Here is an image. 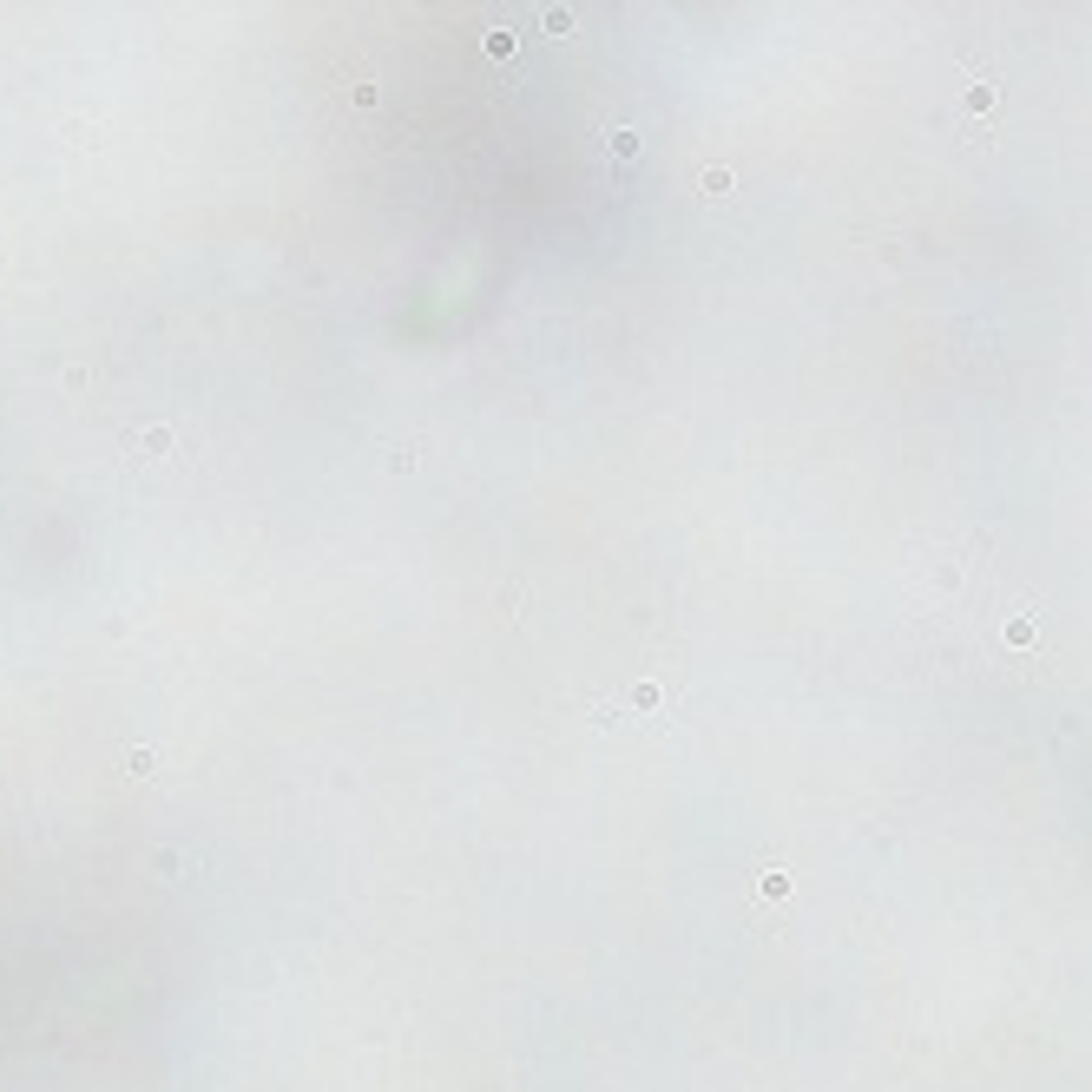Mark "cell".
<instances>
[{"label": "cell", "mask_w": 1092, "mask_h": 1092, "mask_svg": "<svg viewBox=\"0 0 1092 1092\" xmlns=\"http://www.w3.org/2000/svg\"><path fill=\"white\" fill-rule=\"evenodd\" d=\"M731 184H737L731 165H704V172H698V191L704 198H731Z\"/></svg>", "instance_id": "1"}, {"label": "cell", "mask_w": 1092, "mask_h": 1092, "mask_svg": "<svg viewBox=\"0 0 1092 1092\" xmlns=\"http://www.w3.org/2000/svg\"><path fill=\"white\" fill-rule=\"evenodd\" d=\"M1007 645H1039V619L1014 612V619H1007Z\"/></svg>", "instance_id": "2"}, {"label": "cell", "mask_w": 1092, "mask_h": 1092, "mask_svg": "<svg viewBox=\"0 0 1092 1092\" xmlns=\"http://www.w3.org/2000/svg\"><path fill=\"white\" fill-rule=\"evenodd\" d=\"M606 152H612V158H638V132H632V125H612V132H606Z\"/></svg>", "instance_id": "3"}, {"label": "cell", "mask_w": 1092, "mask_h": 1092, "mask_svg": "<svg viewBox=\"0 0 1092 1092\" xmlns=\"http://www.w3.org/2000/svg\"><path fill=\"white\" fill-rule=\"evenodd\" d=\"M994 99H1000L994 79H974V86H967V112H994Z\"/></svg>", "instance_id": "4"}, {"label": "cell", "mask_w": 1092, "mask_h": 1092, "mask_svg": "<svg viewBox=\"0 0 1092 1092\" xmlns=\"http://www.w3.org/2000/svg\"><path fill=\"white\" fill-rule=\"evenodd\" d=\"M514 46H520L514 27H494V33H487V53H494V60H514Z\"/></svg>", "instance_id": "5"}, {"label": "cell", "mask_w": 1092, "mask_h": 1092, "mask_svg": "<svg viewBox=\"0 0 1092 1092\" xmlns=\"http://www.w3.org/2000/svg\"><path fill=\"white\" fill-rule=\"evenodd\" d=\"M540 27H546V33H573V7H546Z\"/></svg>", "instance_id": "6"}, {"label": "cell", "mask_w": 1092, "mask_h": 1092, "mask_svg": "<svg viewBox=\"0 0 1092 1092\" xmlns=\"http://www.w3.org/2000/svg\"><path fill=\"white\" fill-rule=\"evenodd\" d=\"M632 704H638V711H659L665 692H659V684H632Z\"/></svg>", "instance_id": "7"}, {"label": "cell", "mask_w": 1092, "mask_h": 1092, "mask_svg": "<svg viewBox=\"0 0 1092 1092\" xmlns=\"http://www.w3.org/2000/svg\"><path fill=\"white\" fill-rule=\"evenodd\" d=\"M757 888H764V895H789V869H764Z\"/></svg>", "instance_id": "8"}, {"label": "cell", "mask_w": 1092, "mask_h": 1092, "mask_svg": "<svg viewBox=\"0 0 1092 1092\" xmlns=\"http://www.w3.org/2000/svg\"><path fill=\"white\" fill-rule=\"evenodd\" d=\"M415 461H422V448H395V455H389V467H395V474H408Z\"/></svg>", "instance_id": "9"}]
</instances>
